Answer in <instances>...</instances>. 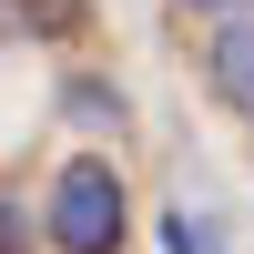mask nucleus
Returning a JSON list of instances; mask_svg holds the SVG:
<instances>
[{"mask_svg":"<svg viewBox=\"0 0 254 254\" xmlns=\"http://www.w3.org/2000/svg\"><path fill=\"white\" fill-rule=\"evenodd\" d=\"M173 10H193V20H224V10H244V0H173Z\"/></svg>","mask_w":254,"mask_h":254,"instance_id":"0eeeda50","label":"nucleus"},{"mask_svg":"<svg viewBox=\"0 0 254 254\" xmlns=\"http://www.w3.org/2000/svg\"><path fill=\"white\" fill-rule=\"evenodd\" d=\"M61 112L92 122V132H122V92H112L102 71H71V81H61Z\"/></svg>","mask_w":254,"mask_h":254,"instance_id":"7ed1b4c3","label":"nucleus"},{"mask_svg":"<svg viewBox=\"0 0 254 254\" xmlns=\"http://www.w3.org/2000/svg\"><path fill=\"white\" fill-rule=\"evenodd\" d=\"M163 254H224V224L193 214V203H173V214H163Z\"/></svg>","mask_w":254,"mask_h":254,"instance_id":"39448f33","label":"nucleus"},{"mask_svg":"<svg viewBox=\"0 0 254 254\" xmlns=\"http://www.w3.org/2000/svg\"><path fill=\"white\" fill-rule=\"evenodd\" d=\"M0 10H10L20 31H41V41H71L81 20H92V10H81V0H0Z\"/></svg>","mask_w":254,"mask_h":254,"instance_id":"20e7f679","label":"nucleus"},{"mask_svg":"<svg viewBox=\"0 0 254 254\" xmlns=\"http://www.w3.org/2000/svg\"><path fill=\"white\" fill-rule=\"evenodd\" d=\"M203 92L224 102V112L254 132V10H224L203 20Z\"/></svg>","mask_w":254,"mask_h":254,"instance_id":"f03ea898","label":"nucleus"},{"mask_svg":"<svg viewBox=\"0 0 254 254\" xmlns=\"http://www.w3.org/2000/svg\"><path fill=\"white\" fill-rule=\"evenodd\" d=\"M41 244H51V254H122V244H132V183H122L112 153H71L51 173Z\"/></svg>","mask_w":254,"mask_h":254,"instance_id":"f257e3e1","label":"nucleus"},{"mask_svg":"<svg viewBox=\"0 0 254 254\" xmlns=\"http://www.w3.org/2000/svg\"><path fill=\"white\" fill-rule=\"evenodd\" d=\"M41 234H31V214H20V193H0V254H31Z\"/></svg>","mask_w":254,"mask_h":254,"instance_id":"423d86ee","label":"nucleus"}]
</instances>
